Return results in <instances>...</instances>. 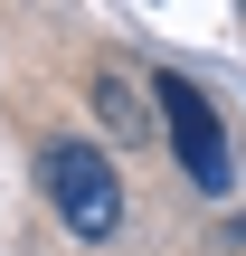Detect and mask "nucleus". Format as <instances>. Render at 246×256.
<instances>
[{"mask_svg": "<svg viewBox=\"0 0 246 256\" xmlns=\"http://www.w3.org/2000/svg\"><path fill=\"white\" fill-rule=\"evenodd\" d=\"M38 180H47V209L85 238V247H104L114 228H123V180H114V162L95 152V142H47V162H38Z\"/></svg>", "mask_w": 246, "mask_h": 256, "instance_id": "2", "label": "nucleus"}, {"mask_svg": "<svg viewBox=\"0 0 246 256\" xmlns=\"http://www.w3.org/2000/svg\"><path fill=\"white\" fill-rule=\"evenodd\" d=\"M95 95H104V114H114V124H123V133H142V114H133V95H123V86H114V76H104V86H95Z\"/></svg>", "mask_w": 246, "mask_h": 256, "instance_id": "3", "label": "nucleus"}, {"mask_svg": "<svg viewBox=\"0 0 246 256\" xmlns=\"http://www.w3.org/2000/svg\"><path fill=\"white\" fill-rule=\"evenodd\" d=\"M152 95H161V133H171L190 190H199V200H237V152H228V124H218L209 86H199V76H161Z\"/></svg>", "mask_w": 246, "mask_h": 256, "instance_id": "1", "label": "nucleus"}]
</instances>
